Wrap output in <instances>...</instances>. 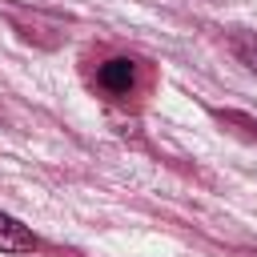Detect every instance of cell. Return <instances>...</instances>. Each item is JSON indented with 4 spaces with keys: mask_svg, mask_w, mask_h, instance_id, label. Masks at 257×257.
<instances>
[{
    "mask_svg": "<svg viewBox=\"0 0 257 257\" xmlns=\"http://www.w3.org/2000/svg\"><path fill=\"white\" fill-rule=\"evenodd\" d=\"M213 116H217L221 124H233V133H237V137L257 141V120H253V116H245V112H225V108H217Z\"/></svg>",
    "mask_w": 257,
    "mask_h": 257,
    "instance_id": "4",
    "label": "cell"
},
{
    "mask_svg": "<svg viewBox=\"0 0 257 257\" xmlns=\"http://www.w3.org/2000/svg\"><path fill=\"white\" fill-rule=\"evenodd\" d=\"M229 48H233V56H237L249 72H257V32H241V36H233Z\"/></svg>",
    "mask_w": 257,
    "mask_h": 257,
    "instance_id": "3",
    "label": "cell"
},
{
    "mask_svg": "<svg viewBox=\"0 0 257 257\" xmlns=\"http://www.w3.org/2000/svg\"><path fill=\"white\" fill-rule=\"evenodd\" d=\"M92 84H96L108 100H128V96L137 92V84H141V68H137V60H128V56H108V60L96 64Z\"/></svg>",
    "mask_w": 257,
    "mask_h": 257,
    "instance_id": "1",
    "label": "cell"
},
{
    "mask_svg": "<svg viewBox=\"0 0 257 257\" xmlns=\"http://www.w3.org/2000/svg\"><path fill=\"white\" fill-rule=\"evenodd\" d=\"M36 245L40 241H36V233L28 225H20L16 217L0 213V253H32Z\"/></svg>",
    "mask_w": 257,
    "mask_h": 257,
    "instance_id": "2",
    "label": "cell"
}]
</instances>
